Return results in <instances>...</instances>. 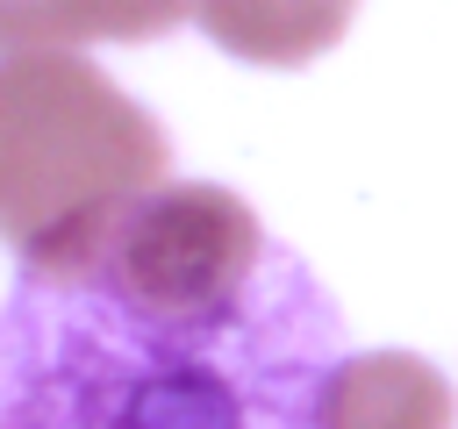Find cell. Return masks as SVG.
<instances>
[{"mask_svg":"<svg viewBox=\"0 0 458 429\" xmlns=\"http://www.w3.org/2000/svg\"><path fill=\"white\" fill-rule=\"evenodd\" d=\"M336 307L250 200L157 179L21 250L0 307V429H322Z\"/></svg>","mask_w":458,"mask_h":429,"instance_id":"1","label":"cell"},{"mask_svg":"<svg viewBox=\"0 0 458 429\" xmlns=\"http://www.w3.org/2000/svg\"><path fill=\"white\" fill-rule=\"evenodd\" d=\"M172 179V150L107 72L72 50L0 57V236L43 250L129 193Z\"/></svg>","mask_w":458,"mask_h":429,"instance_id":"2","label":"cell"},{"mask_svg":"<svg viewBox=\"0 0 458 429\" xmlns=\"http://www.w3.org/2000/svg\"><path fill=\"white\" fill-rule=\"evenodd\" d=\"M451 379L415 350H358L329 365L322 429H451Z\"/></svg>","mask_w":458,"mask_h":429,"instance_id":"3","label":"cell"},{"mask_svg":"<svg viewBox=\"0 0 458 429\" xmlns=\"http://www.w3.org/2000/svg\"><path fill=\"white\" fill-rule=\"evenodd\" d=\"M358 0H200L193 21L243 64H308L344 43Z\"/></svg>","mask_w":458,"mask_h":429,"instance_id":"4","label":"cell"},{"mask_svg":"<svg viewBox=\"0 0 458 429\" xmlns=\"http://www.w3.org/2000/svg\"><path fill=\"white\" fill-rule=\"evenodd\" d=\"M200 0H0V50H79V43H150L179 29Z\"/></svg>","mask_w":458,"mask_h":429,"instance_id":"5","label":"cell"}]
</instances>
